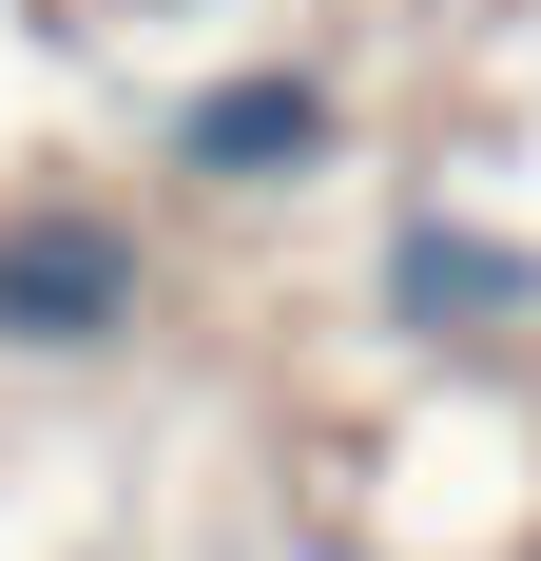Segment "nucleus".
I'll use <instances>...</instances> for the list:
<instances>
[{"label":"nucleus","instance_id":"obj_1","mask_svg":"<svg viewBox=\"0 0 541 561\" xmlns=\"http://www.w3.org/2000/svg\"><path fill=\"white\" fill-rule=\"evenodd\" d=\"M116 310H136V232H97V214L0 232V348H97Z\"/></svg>","mask_w":541,"mask_h":561},{"label":"nucleus","instance_id":"obj_2","mask_svg":"<svg viewBox=\"0 0 541 561\" xmlns=\"http://www.w3.org/2000/svg\"><path fill=\"white\" fill-rule=\"evenodd\" d=\"M387 310H406V330H522L541 310V252H503V232H406V252H387Z\"/></svg>","mask_w":541,"mask_h":561},{"label":"nucleus","instance_id":"obj_3","mask_svg":"<svg viewBox=\"0 0 541 561\" xmlns=\"http://www.w3.org/2000/svg\"><path fill=\"white\" fill-rule=\"evenodd\" d=\"M174 156H194V174H310L329 156V98H310V78H232V98L174 116Z\"/></svg>","mask_w":541,"mask_h":561}]
</instances>
